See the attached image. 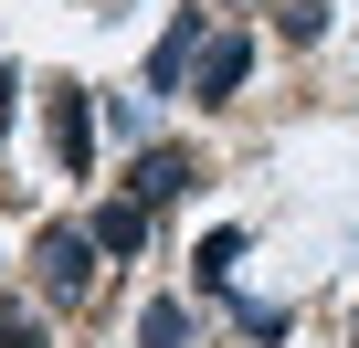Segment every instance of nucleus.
<instances>
[{
	"label": "nucleus",
	"mask_w": 359,
	"mask_h": 348,
	"mask_svg": "<svg viewBox=\"0 0 359 348\" xmlns=\"http://www.w3.org/2000/svg\"><path fill=\"white\" fill-rule=\"evenodd\" d=\"M95 264H106V253H95V232H85V222H43V232H32V295L74 306V295L95 285Z\"/></svg>",
	"instance_id": "f257e3e1"
},
{
	"label": "nucleus",
	"mask_w": 359,
	"mask_h": 348,
	"mask_svg": "<svg viewBox=\"0 0 359 348\" xmlns=\"http://www.w3.org/2000/svg\"><path fill=\"white\" fill-rule=\"evenodd\" d=\"M243 74H254V32H243V22H222V32L201 43V64H191V95H201V106H233V95H243Z\"/></svg>",
	"instance_id": "f03ea898"
},
{
	"label": "nucleus",
	"mask_w": 359,
	"mask_h": 348,
	"mask_svg": "<svg viewBox=\"0 0 359 348\" xmlns=\"http://www.w3.org/2000/svg\"><path fill=\"white\" fill-rule=\"evenodd\" d=\"M43 137H53V158L74 169V180L95 169V106H85V85H53L43 95Z\"/></svg>",
	"instance_id": "7ed1b4c3"
},
{
	"label": "nucleus",
	"mask_w": 359,
	"mask_h": 348,
	"mask_svg": "<svg viewBox=\"0 0 359 348\" xmlns=\"http://www.w3.org/2000/svg\"><path fill=\"white\" fill-rule=\"evenodd\" d=\"M201 43H212V11H169V32H158V53H148V95H180V85H191Z\"/></svg>",
	"instance_id": "20e7f679"
},
{
	"label": "nucleus",
	"mask_w": 359,
	"mask_h": 348,
	"mask_svg": "<svg viewBox=\"0 0 359 348\" xmlns=\"http://www.w3.org/2000/svg\"><path fill=\"white\" fill-rule=\"evenodd\" d=\"M191 180H201V158H191V148H148V158L127 169V201H148V211H158V201L191 190Z\"/></svg>",
	"instance_id": "39448f33"
},
{
	"label": "nucleus",
	"mask_w": 359,
	"mask_h": 348,
	"mask_svg": "<svg viewBox=\"0 0 359 348\" xmlns=\"http://www.w3.org/2000/svg\"><path fill=\"white\" fill-rule=\"evenodd\" d=\"M85 232H95V253H106V264H127V253H148V201H127V190H116Z\"/></svg>",
	"instance_id": "423d86ee"
},
{
	"label": "nucleus",
	"mask_w": 359,
	"mask_h": 348,
	"mask_svg": "<svg viewBox=\"0 0 359 348\" xmlns=\"http://www.w3.org/2000/svg\"><path fill=\"white\" fill-rule=\"evenodd\" d=\"M233 264H243V222H222V232L191 243V285L201 295H233Z\"/></svg>",
	"instance_id": "0eeeda50"
},
{
	"label": "nucleus",
	"mask_w": 359,
	"mask_h": 348,
	"mask_svg": "<svg viewBox=\"0 0 359 348\" xmlns=\"http://www.w3.org/2000/svg\"><path fill=\"white\" fill-rule=\"evenodd\" d=\"M0 348H53V327L32 316V295H0Z\"/></svg>",
	"instance_id": "6e6552de"
},
{
	"label": "nucleus",
	"mask_w": 359,
	"mask_h": 348,
	"mask_svg": "<svg viewBox=\"0 0 359 348\" xmlns=\"http://www.w3.org/2000/svg\"><path fill=\"white\" fill-rule=\"evenodd\" d=\"M180 337H191V306H180V295H158V306L137 316V348H180Z\"/></svg>",
	"instance_id": "1a4fd4ad"
},
{
	"label": "nucleus",
	"mask_w": 359,
	"mask_h": 348,
	"mask_svg": "<svg viewBox=\"0 0 359 348\" xmlns=\"http://www.w3.org/2000/svg\"><path fill=\"white\" fill-rule=\"evenodd\" d=\"M275 32H285V43H327V0H285Z\"/></svg>",
	"instance_id": "9d476101"
},
{
	"label": "nucleus",
	"mask_w": 359,
	"mask_h": 348,
	"mask_svg": "<svg viewBox=\"0 0 359 348\" xmlns=\"http://www.w3.org/2000/svg\"><path fill=\"white\" fill-rule=\"evenodd\" d=\"M222 306H233L243 337H285V306H254V295H222Z\"/></svg>",
	"instance_id": "9b49d317"
}]
</instances>
